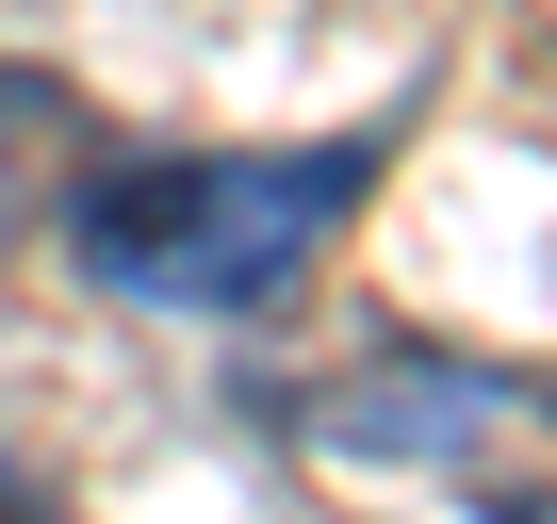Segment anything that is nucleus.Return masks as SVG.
I'll return each instance as SVG.
<instances>
[{
	"label": "nucleus",
	"instance_id": "f257e3e1",
	"mask_svg": "<svg viewBox=\"0 0 557 524\" xmlns=\"http://www.w3.org/2000/svg\"><path fill=\"white\" fill-rule=\"evenodd\" d=\"M394 132H296V148H115L66 180V246L83 279L181 328H246L345 246V213L377 197Z\"/></svg>",
	"mask_w": 557,
	"mask_h": 524
},
{
	"label": "nucleus",
	"instance_id": "f03ea898",
	"mask_svg": "<svg viewBox=\"0 0 557 524\" xmlns=\"http://www.w3.org/2000/svg\"><path fill=\"white\" fill-rule=\"evenodd\" d=\"M508 410H524V377H492V361H361L312 410V442L329 459H377V475H426V459H475Z\"/></svg>",
	"mask_w": 557,
	"mask_h": 524
},
{
	"label": "nucleus",
	"instance_id": "7ed1b4c3",
	"mask_svg": "<svg viewBox=\"0 0 557 524\" xmlns=\"http://www.w3.org/2000/svg\"><path fill=\"white\" fill-rule=\"evenodd\" d=\"M83 83L66 66H34V50H0V262L34 246V213H66V180H83Z\"/></svg>",
	"mask_w": 557,
	"mask_h": 524
},
{
	"label": "nucleus",
	"instance_id": "20e7f679",
	"mask_svg": "<svg viewBox=\"0 0 557 524\" xmlns=\"http://www.w3.org/2000/svg\"><path fill=\"white\" fill-rule=\"evenodd\" d=\"M524 410H557V377H524Z\"/></svg>",
	"mask_w": 557,
	"mask_h": 524
},
{
	"label": "nucleus",
	"instance_id": "39448f33",
	"mask_svg": "<svg viewBox=\"0 0 557 524\" xmlns=\"http://www.w3.org/2000/svg\"><path fill=\"white\" fill-rule=\"evenodd\" d=\"M0 524H34V508H0Z\"/></svg>",
	"mask_w": 557,
	"mask_h": 524
},
{
	"label": "nucleus",
	"instance_id": "423d86ee",
	"mask_svg": "<svg viewBox=\"0 0 557 524\" xmlns=\"http://www.w3.org/2000/svg\"><path fill=\"white\" fill-rule=\"evenodd\" d=\"M0 508H17V491H0Z\"/></svg>",
	"mask_w": 557,
	"mask_h": 524
}]
</instances>
